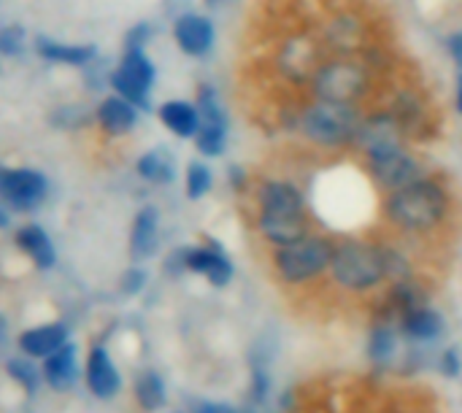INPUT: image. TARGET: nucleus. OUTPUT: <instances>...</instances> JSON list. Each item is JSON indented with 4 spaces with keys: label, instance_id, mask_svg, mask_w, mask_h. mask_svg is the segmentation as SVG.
I'll list each match as a JSON object with an SVG mask.
<instances>
[{
    "label": "nucleus",
    "instance_id": "obj_32",
    "mask_svg": "<svg viewBox=\"0 0 462 413\" xmlns=\"http://www.w3.org/2000/svg\"><path fill=\"white\" fill-rule=\"evenodd\" d=\"M143 287H146V271L143 268H127L122 281H119V289L125 295H138Z\"/></svg>",
    "mask_w": 462,
    "mask_h": 413
},
{
    "label": "nucleus",
    "instance_id": "obj_20",
    "mask_svg": "<svg viewBox=\"0 0 462 413\" xmlns=\"http://www.w3.org/2000/svg\"><path fill=\"white\" fill-rule=\"evenodd\" d=\"M160 246V211L154 206H143L130 225V257L149 260L157 254Z\"/></svg>",
    "mask_w": 462,
    "mask_h": 413
},
{
    "label": "nucleus",
    "instance_id": "obj_15",
    "mask_svg": "<svg viewBox=\"0 0 462 413\" xmlns=\"http://www.w3.org/2000/svg\"><path fill=\"white\" fill-rule=\"evenodd\" d=\"M32 51L38 54V60H43L49 65L76 68V70H87L89 65H95L100 60L97 43L60 41V38H51V35H35L32 38Z\"/></svg>",
    "mask_w": 462,
    "mask_h": 413
},
{
    "label": "nucleus",
    "instance_id": "obj_29",
    "mask_svg": "<svg viewBox=\"0 0 462 413\" xmlns=\"http://www.w3.org/2000/svg\"><path fill=\"white\" fill-rule=\"evenodd\" d=\"M395 346H398V338H395V330L390 325H376L371 330V338H368V354L371 360L376 363H384L395 354Z\"/></svg>",
    "mask_w": 462,
    "mask_h": 413
},
{
    "label": "nucleus",
    "instance_id": "obj_2",
    "mask_svg": "<svg viewBox=\"0 0 462 413\" xmlns=\"http://www.w3.org/2000/svg\"><path fill=\"white\" fill-rule=\"evenodd\" d=\"M330 281L346 295H371L390 281L384 243L344 238L336 241V252L328 271Z\"/></svg>",
    "mask_w": 462,
    "mask_h": 413
},
{
    "label": "nucleus",
    "instance_id": "obj_40",
    "mask_svg": "<svg viewBox=\"0 0 462 413\" xmlns=\"http://www.w3.org/2000/svg\"><path fill=\"white\" fill-rule=\"evenodd\" d=\"M0 62H3V60H0Z\"/></svg>",
    "mask_w": 462,
    "mask_h": 413
},
{
    "label": "nucleus",
    "instance_id": "obj_9",
    "mask_svg": "<svg viewBox=\"0 0 462 413\" xmlns=\"http://www.w3.org/2000/svg\"><path fill=\"white\" fill-rule=\"evenodd\" d=\"M387 111L395 116V122L403 130V138L411 141H430L439 130L436 114L428 103V97L414 89V87H401L395 92V97L390 100Z\"/></svg>",
    "mask_w": 462,
    "mask_h": 413
},
{
    "label": "nucleus",
    "instance_id": "obj_27",
    "mask_svg": "<svg viewBox=\"0 0 462 413\" xmlns=\"http://www.w3.org/2000/svg\"><path fill=\"white\" fill-rule=\"evenodd\" d=\"M211 187H214V173H211V168H208L206 162H200V160L189 162L187 170H184V195H187L189 200H203V197L211 192Z\"/></svg>",
    "mask_w": 462,
    "mask_h": 413
},
{
    "label": "nucleus",
    "instance_id": "obj_31",
    "mask_svg": "<svg viewBox=\"0 0 462 413\" xmlns=\"http://www.w3.org/2000/svg\"><path fill=\"white\" fill-rule=\"evenodd\" d=\"M8 373H11L14 381H19L27 392H32V390L38 387V379H41V373H38L27 360H11V363H8Z\"/></svg>",
    "mask_w": 462,
    "mask_h": 413
},
{
    "label": "nucleus",
    "instance_id": "obj_34",
    "mask_svg": "<svg viewBox=\"0 0 462 413\" xmlns=\"http://www.w3.org/2000/svg\"><path fill=\"white\" fill-rule=\"evenodd\" d=\"M246 184H249L246 170L244 168H230V187L241 192V189H246Z\"/></svg>",
    "mask_w": 462,
    "mask_h": 413
},
{
    "label": "nucleus",
    "instance_id": "obj_21",
    "mask_svg": "<svg viewBox=\"0 0 462 413\" xmlns=\"http://www.w3.org/2000/svg\"><path fill=\"white\" fill-rule=\"evenodd\" d=\"M65 344H68V327L60 322L38 325V327H30L19 335V349L35 360H46L49 354H54Z\"/></svg>",
    "mask_w": 462,
    "mask_h": 413
},
{
    "label": "nucleus",
    "instance_id": "obj_26",
    "mask_svg": "<svg viewBox=\"0 0 462 413\" xmlns=\"http://www.w3.org/2000/svg\"><path fill=\"white\" fill-rule=\"evenodd\" d=\"M30 32L19 22H0V60H14L27 51Z\"/></svg>",
    "mask_w": 462,
    "mask_h": 413
},
{
    "label": "nucleus",
    "instance_id": "obj_24",
    "mask_svg": "<svg viewBox=\"0 0 462 413\" xmlns=\"http://www.w3.org/2000/svg\"><path fill=\"white\" fill-rule=\"evenodd\" d=\"M135 176L146 184H157L165 187L176 179V162L173 154L165 149H149L143 154H138L135 160Z\"/></svg>",
    "mask_w": 462,
    "mask_h": 413
},
{
    "label": "nucleus",
    "instance_id": "obj_18",
    "mask_svg": "<svg viewBox=\"0 0 462 413\" xmlns=\"http://www.w3.org/2000/svg\"><path fill=\"white\" fill-rule=\"evenodd\" d=\"M14 243L16 249L38 268V271H51L57 265V249H54V241L51 235L35 225V222H27L22 225L16 233H14Z\"/></svg>",
    "mask_w": 462,
    "mask_h": 413
},
{
    "label": "nucleus",
    "instance_id": "obj_10",
    "mask_svg": "<svg viewBox=\"0 0 462 413\" xmlns=\"http://www.w3.org/2000/svg\"><path fill=\"white\" fill-rule=\"evenodd\" d=\"M257 219H309L306 195L287 179H263L254 189Z\"/></svg>",
    "mask_w": 462,
    "mask_h": 413
},
{
    "label": "nucleus",
    "instance_id": "obj_1",
    "mask_svg": "<svg viewBox=\"0 0 462 413\" xmlns=\"http://www.w3.org/2000/svg\"><path fill=\"white\" fill-rule=\"evenodd\" d=\"M455 208V197L449 187L433 176H420L417 181L387 192L384 197V219L398 233L406 235H436L449 225Z\"/></svg>",
    "mask_w": 462,
    "mask_h": 413
},
{
    "label": "nucleus",
    "instance_id": "obj_11",
    "mask_svg": "<svg viewBox=\"0 0 462 413\" xmlns=\"http://www.w3.org/2000/svg\"><path fill=\"white\" fill-rule=\"evenodd\" d=\"M319 62V43L306 32L290 35L276 49V73L290 84H311Z\"/></svg>",
    "mask_w": 462,
    "mask_h": 413
},
{
    "label": "nucleus",
    "instance_id": "obj_4",
    "mask_svg": "<svg viewBox=\"0 0 462 413\" xmlns=\"http://www.w3.org/2000/svg\"><path fill=\"white\" fill-rule=\"evenodd\" d=\"M374 81L376 73L357 54H330L319 62L311 78V92L317 100L357 106L363 97H368Z\"/></svg>",
    "mask_w": 462,
    "mask_h": 413
},
{
    "label": "nucleus",
    "instance_id": "obj_7",
    "mask_svg": "<svg viewBox=\"0 0 462 413\" xmlns=\"http://www.w3.org/2000/svg\"><path fill=\"white\" fill-rule=\"evenodd\" d=\"M51 192V181L43 170L27 165H0V203L11 214L38 211Z\"/></svg>",
    "mask_w": 462,
    "mask_h": 413
},
{
    "label": "nucleus",
    "instance_id": "obj_30",
    "mask_svg": "<svg viewBox=\"0 0 462 413\" xmlns=\"http://www.w3.org/2000/svg\"><path fill=\"white\" fill-rule=\"evenodd\" d=\"M154 41V24L152 22H135L127 27L122 46H135V49H149V43Z\"/></svg>",
    "mask_w": 462,
    "mask_h": 413
},
{
    "label": "nucleus",
    "instance_id": "obj_37",
    "mask_svg": "<svg viewBox=\"0 0 462 413\" xmlns=\"http://www.w3.org/2000/svg\"><path fill=\"white\" fill-rule=\"evenodd\" d=\"M455 106L462 114V68H457V89H455Z\"/></svg>",
    "mask_w": 462,
    "mask_h": 413
},
{
    "label": "nucleus",
    "instance_id": "obj_6",
    "mask_svg": "<svg viewBox=\"0 0 462 413\" xmlns=\"http://www.w3.org/2000/svg\"><path fill=\"white\" fill-rule=\"evenodd\" d=\"M157 87V65L146 49L122 46L119 60L108 70V92L130 100L141 111L152 108V92Z\"/></svg>",
    "mask_w": 462,
    "mask_h": 413
},
{
    "label": "nucleus",
    "instance_id": "obj_23",
    "mask_svg": "<svg viewBox=\"0 0 462 413\" xmlns=\"http://www.w3.org/2000/svg\"><path fill=\"white\" fill-rule=\"evenodd\" d=\"M87 384H89L92 395H97L103 400H108V398H114L119 392V384H122L119 381V371L111 363L108 352L100 349V346L92 349V354L87 360Z\"/></svg>",
    "mask_w": 462,
    "mask_h": 413
},
{
    "label": "nucleus",
    "instance_id": "obj_16",
    "mask_svg": "<svg viewBox=\"0 0 462 413\" xmlns=\"http://www.w3.org/2000/svg\"><path fill=\"white\" fill-rule=\"evenodd\" d=\"M173 41L179 46L181 54L187 57H206L214 43H217V27L206 14H195V11H184L173 19Z\"/></svg>",
    "mask_w": 462,
    "mask_h": 413
},
{
    "label": "nucleus",
    "instance_id": "obj_38",
    "mask_svg": "<svg viewBox=\"0 0 462 413\" xmlns=\"http://www.w3.org/2000/svg\"><path fill=\"white\" fill-rule=\"evenodd\" d=\"M8 222H11V211L0 203V230H3V227H8Z\"/></svg>",
    "mask_w": 462,
    "mask_h": 413
},
{
    "label": "nucleus",
    "instance_id": "obj_14",
    "mask_svg": "<svg viewBox=\"0 0 462 413\" xmlns=\"http://www.w3.org/2000/svg\"><path fill=\"white\" fill-rule=\"evenodd\" d=\"M322 41L330 54H357L371 43V27L357 11H336L322 27Z\"/></svg>",
    "mask_w": 462,
    "mask_h": 413
},
{
    "label": "nucleus",
    "instance_id": "obj_17",
    "mask_svg": "<svg viewBox=\"0 0 462 413\" xmlns=\"http://www.w3.org/2000/svg\"><path fill=\"white\" fill-rule=\"evenodd\" d=\"M184 271L203 276L211 287L222 289L233 281V262L230 257L217 246V243H200V246H187L184 249Z\"/></svg>",
    "mask_w": 462,
    "mask_h": 413
},
{
    "label": "nucleus",
    "instance_id": "obj_8",
    "mask_svg": "<svg viewBox=\"0 0 462 413\" xmlns=\"http://www.w3.org/2000/svg\"><path fill=\"white\" fill-rule=\"evenodd\" d=\"M195 106L200 114V127L195 141L198 154L203 157H222L227 149V111L222 106V97L214 84H198L195 89Z\"/></svg>",
    "mask_w": 462,
    "mask_h": 413
},
{
    "label": "nucleus",
    "instance_id": "obj_19",
    "mask_svg": "<svg viewBox=\"0 0 462 413\" xmlns=\"http://www.w3.org/2000/svg\"><path fill=\"white\" fill-rule=\"evenodd\" d=\"M157 119L173 138H181V141H192L200 127L198 106L192 100H181V97L162 100L157 106Z\"/></svg>",
    "mask_w": 462,
    "mask_h": 413
},
{
    "label": "nucleus",
    "instance_id": "obj_33",
    "mask_svg": "<svg viewBox=\"0 0 462 413\" xmlns=\"http://www.w3.org/2000/svg\"><path fill=\"white\" fill-rule=\"evenodd\" d=\"M462 371V360L460 354H457V349H447L444 354H441V373L444 376H449V379H457Z\"/></svg>",
    "mask_w": 462,
    "mask_h": 413
},
{
    "label": "nucleus",
    "instance_id": "obj_5",
    "mask_svg": "<svg viewBox=\"0 0 462 413\" xmlns=\"http://www.w3.org/2000/svg\"><path fill=\"white\" fill-rule=\"evenodd\" d=\"M360 111L357 106L346 103H330V100H317L298 114V127L303 138L322 149H341L355 143L357 127H360Z\"/></svg>",
    "mask_w": 462,
    "mask_h": 413
},
{
    "label": "nucleus",
    "instance_id": "obj_39",
    "mask_svg": "<svg viewBox=\"0 0 462 413\" xmlns=\"http://www.w3.org/2000/svg\"><path fill=\"white\" fill-rule=\"evenodd\" d=\"M5 338V319H3V314H0V341Z\"/></svg>",
    "mask_w": 462,
    "mask_h": 413
},
{
    "label": "nucleus",
    "instance_id": "obj_13",
    "mask_svg": "<svg viewBox=\"0 0 462 413\" xmlns=\"http://www.w3.org/2000/svg\"><path fill=\"white\" fill-rule=\"evenodd\" d=\"M141 114L143 111L138 106H133L130 100L119 97L116 92H106L92 108V124L108 141H119V138H127L135 133Z\"/></svg>",
    "mask_w": 462,
    "mask_h": 413
},
{
    "label": "nucleus",
    "instance_id": "obj_12",
    "mask_svg": "<svg viewBox=\"0 0 462 413\" xmlns=\"http://www.w3.org/2000/svg\"><path fill=\"white\" fill-rule=\"evenodd\" d=\"M365 165H368L371 179H374L382 189H387V192L401 189V187L417 181L420 176H425L420 160H414V157L403 149V143H401V146L382 149V151H374V154H365Z\"/></svg>",
    "mask_w": 462,
    "mask_h": 413
},
{
    "label": "nucleus",
    "instance_id": "obj_36",
    "mask_svg": "<svg viewBox=\"0 0 462 413\" xmlns=\"http://www.w3.org/2000/svg\"><path fill=\"white\" fill-rule=\"evenodd\" d=\"M198 413H249L241 411V408H233V406H217V403H203Z\"/></svg>",
    "mask_w": 462,
    "mask_h": 413
},
{
    "label": "nucleus",
    "instance_id": "obj_22",
    "mask_svg": "<svg viewBox=\"0 0 462 413\" xmlns=\"http://www.w3.org/2000/svg\"><path fill=\"white\" fill-rule=\"evenodd\" d=\"M398 327H401V333L406 338L420 341V344H430L444 333V317L425 303V306H417V308L406 311L398 319Z\"/></svg>",
    "mask_w": 462,
    "mask_h": 413
},
{
    "label": "nucleus",
    "instance_id": "obj_25",
    "mask_svg": "<svg viewBox=\"0 0 462 413\" xmlns=\"http://www.w3.org/2000/svg\"><path fill=\"white\" fill-rule=\"evenodd\" d=\"M79 376V360H76V346L65 344L62 349H57L54 354H49L43 360V379L54 387V390H70L73 381Z\"/></svg>",
    "mask_w": 462,
    "mask_h": 413
},
{
    "label": "nucleus",
    "instance_id": "obj_3",
    "mask_svg": "<svg viewBox=\"0 0 462 413\" xmlns=\"http://www.w3.org/2000/svg\"><path fill=\"white\" fill-rule=\"evenodd\" d=\"M336 238L322 233H306L303 238L279 246L273 252V273L284 287H306L319 281L330 271Z\"/></svg>",
    "mask_w": 462,
    "mask_h": 413
},
{
    "label": "nucleus",
    "instance_id": "obj_35",
    "mask_svg": "<svg viewBox=\"0 0 462 413\" xmlns=\"http://www.w3.org/2000/svg\"><path fill=\"white\" fill-rule=\"evenodd\" d=\"M449 54H452V60L457 62V68H462V32L449 38Z\"/></svg>",
    "mask_w": 462,
    "mask_h": 413
},
{
    "label": "nucleus",
    "instance_id": "obj_28",
    "mask_svg": "<svg viewBox=\"0 0 462 413\" xmlns=\"http://www.w3.org/2000/svg\"><path fill=\"white\" fill-rule=\"evenodd\" d=\"M135 398L141 403V408L146 411H157L165 406V384L157 373H141V379L135 381Z\"/></svg>",
    "mask_w": 462,
    "mask_h": 413
}]
</instances>
